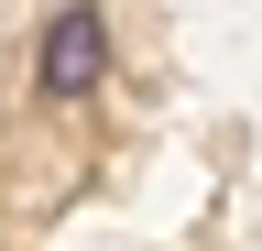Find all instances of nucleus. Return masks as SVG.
Returning <instances> with one entry per match:
<instances>
[{
    "instance_id": "obj_1",
    "label": "nucleus",
    "mask_w": 262,
    "mask_h": 251,
    "mask_svg": "<svg viewBox=\"0 0 262 251\" xmlns=\"http://www.w3.org/2000/svg\"><path fill=\"white\" fill-rule=\"evenodd\" d=\"M33 77H44V99H88V87L110 77V22H98L88 0H66L44 22V44H33Z\"/></svg>"
}]
</instances>
